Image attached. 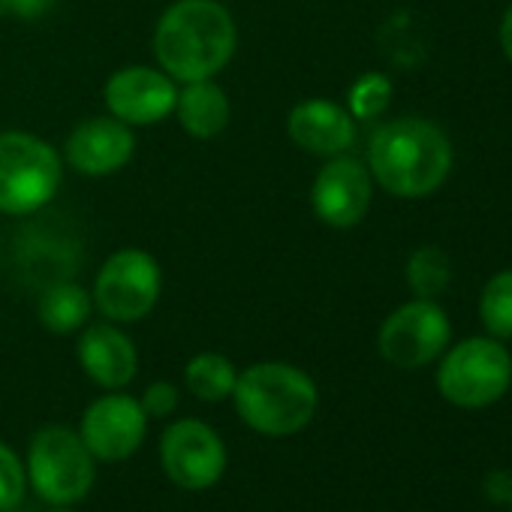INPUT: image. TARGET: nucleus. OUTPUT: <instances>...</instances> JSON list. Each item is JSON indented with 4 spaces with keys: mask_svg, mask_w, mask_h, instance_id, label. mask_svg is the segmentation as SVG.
<instances>
[{
    "mask_svg": "<svg viewBox=\"0 0 512 512\" xmlns=\"http://www.w3.org/2000/svg\"><path fill=\"white\" fill-rule=\"evenodd\" d=\"M449 136L425 118H395L368 142L371 178L398 199H422L443 187L452 172Z\"/></svg>",
    "mask_w": 512,
    "mask_h": 512,
    "instance_id": "nucleus-1",
    "label": "nucleus"
},
{
    "mask_svg": "<svg viewBox=\"0 0 512 512\" xmlns=\"http://www.w3.org/2000/svg\"><path fill=\"white\" fill-rule=\"evenodd\" d=\"M235 43V22L217 0H178L154 28L160 70L184 85L217 76L235 55Z\"/></svg>",
    "mask_w": 512,
    "mask_h": 512,
    "instance_id": "nucleus-2",
    "label": "nucleus"
},
{
    "mask_svg": "<svg viewBox=\"0 0 512 512\" xmlns=\"http://www.w3.org/2000/svg\"><path fill=\"white\" fill-rule=\"evenodd\" d=\"M232 404L238 419L256 434L290 437L314 422L320 392L302 368L287 362H260L238 374Z\"/></svg>",
    "mask_w": 512,
    "mask_h": 512,
    "instance_id": "nucleus-3",
    "label": "nucleus"
},
{
    "mask_svg": "<svg viewBox=\"0 0 512 512\" xmlns=\"http://www.w3.org/2000/svg\"><path fill=\"white\" fill-rule=\"evenodd\" d=\"M94 455L79 431L67 425H46L31 437L28 449V485L52 506H73L94 488Z\"/></svg>",
    "mask_w": 512,
    "mask_h": 512,
    "instance_id": "nucleus-4",
    "label": "nucleus"
},
{
    "mask_svg": "<svg viewBox=\"0 0 512 512\" xmlns=\"http://www.w3.org/2000/svg\"><path fill=\"white\" fill-rule=\"evenodd\" d=\"M61 154L40 136L22 130L0 133V211L34 214L61 187Z\"/></svg>",
    "mask_w": 512,
    "mask_h": 512,
    "instance_id": "nucleus-5",
    "label": "nucleus"
},
{
    "mask_svg": "<svg viewBox=\"0 0 512 512\" xmlns=\"http://www.w3.org/2000/svg\"><path fill=\"white\" fill-rule=\"evenodd\" d=\"M512 383V356L497 338H464L443 350L437 368L440 395L461 410L491 407Z\"/></svg>",
    "mask_w": 512,
    "mask_h": 512,
    "instance_id": "nucleus-6",
    "label": "nucleus"
},
{
    "mask_svg": "<svg viewBox=\"0 0 512 512\" xmlns=\"http://www.w3.org/2000/svg\"><path fill=\"white\" fill-rule=\"evenodd\" d=\"M163 275L151 253L139 247L115 250L94 281V305L112 323L145 320L160 299Z\"/></svg>",
    "mask_w": 512,
    "mask_h": 512,
    "instance_id": "nucleus-7",
    "label": "nucleus"
},
{
    "mask_svg": "<svg viewBox=\"0 0 512 512\" xmlns=\"http://www.w3.org/2000/svg\"><path fill=\"white\" fill-rule=\"evenodd\" d=\"M449 338H452V323L446 311L434 299H413L395 308L383 320L377 347L389 365L401 371H416L431 365L437 356H443Z\"/></svg>",
    "mask_w": 512,
    "mask_h": 512,
    "instance_id": "nucleus-8",
    "label": "nucleus"
},
{
    "mask_svg": "<svg viewBox=\"0 0 512 512\" xmlns=\"http://www.w3.org/2000/svg\"><path fill=\"white\" fill-rule=\"evenodd\" d=\"M163 473L187 491H205L226 470V446L202 419H178L160 437Z\"/></svg>",
    "mask_w": 512,
    "mask_h": 512,
    "instance_id": "nucleus-9",
    "label": "nucleus"
},
{
    "mask_svg": "<svg viewBox=\"0 0 512 512\" xmlns=\"http://www.w3.org/2000/svg\"><path fill=\"white\" fill-rule=\"evenodd\" d=\"M374 199V178L368 166L350 154L329 157L311 184L314 214L332 229H353L365 220Z\"/></svg>",
    "mask_w": 512,
    "mask_h": 512,
    "instance_id": "nucleus-10",
    "label": "nucleus"
},
{
    "mask_svg": "<svg viewBox=\"0 0 512 512\" xmlns=\"http://www.w3.org/2000/svg\"><path fill=\"white\" fill-rule=\"evenodd\" d=\"M145 434H148V413L136 398L121 392H109L97 398L85 410L79 428V437L85 440L88 452L97 461H109V464L136 455L139 446L145 443Z\"/></svg>",
    "mask_w": 512,
    "mask_h": 512,
    "instance_id": "nucleus-11",
    "label": "nucleus"
},
{
    "mask_svg": "<svg viewBox=\"0 0 512 512\" xmlns=\"http://www.w3.org/2000/svg\"><path fill=\"white\" fill-rule=\"evenodd\" d=\"M106 106L112 118L127 127H151L175 112L178 88L163 70L154 67H124L106 82Z\"/></svg>",
    "mask_w": 512,
    "mask_h": 512,
    "instance_id": "nucleus-12",
    "label": "nucleus"
},
{
    "mask_svg": "<svg viewBox=\"0 0 512 512\" xmlns=\"http://www.w3.org/2000/svg\"><path fill=\"white\" fill-rule=\"evenodd\" d=\"M136 139L133 130L118 121V118H88L82 124H76V130L70 133L64 154L67 163L85 175V178H103V175H115L118 169H124L133 157Z\"/></svg>",
    "mask_w": 512,
    "mask_h": 512,
    "instance_id": "nucleus-13",
    "label": "nucleus"
},
{
    "mask_svg": "<svg viewBox=\"0 0 512 512\" xmlns=\"http://www.w3.org/2000/svg\"><path fill=\"white\" fill-rule=\"evenodd\" d=\"M287 133L290 139L317 157H338L347 154L356 142V118L332 103V100H305L299 106H293L290 118H287Z\"/></svg>",
    "mask_w": 512,
    "mask_h": 512,
    "instance_id": "nucleus-14",
    "label": "nucleus"
},
{
    "mask_svg": "<svg viewBox=\"0 0 512 512\" xmlns=\"http://www.w3.org/2000/svg\"><path fill=\"white\" fill-rule=\"evenodd\" d=\"M76 353H79L85 374L97 386L112 389V392L133 383V377L139 371V353H136L133 341L112 323L88 326L79 338Z\"/></svg>",
    "mask_w": 512,
    "mask_h": 512,
    "instance_id": "nucleus-15",
    "label": "nucleus"
},
{
    "mask_svg": "<svg viewBox=\"0 0 512 512\" xmlns=\"http://www.w3.org/2000/svg\"><path fill=\"white\" fill-rule=\"evenodd\" d=\"M175 115L193 139H214L229 124V100L211 79L187 82L184 91H178Z\"/></svg>",
    "mask_w": 512,
    "mask_h": 512,
    "instance_id": "nucleus-16",
    "label": "nucleus"
},
{
    "mask_svg": "<svg viewBox=\"0 0 512 512\" xmlns=\"http://www.w3.org/2000/svg\"><path fill=\"white\" fill-rule=\"evenodd\" d=\"M94 311V299L73 281L52 284L40 296V323L55 335H70L88 323Z\"/></svg>",
    "mask_w": 512,
    "mask_h": 512,
    "instance_id": "nucleus-17",
    "label": "nucleus"
},
{
    "mask_svg": "<svg viewBox=\"0 0 512 512\" xmlns=\"http://www.w3.org/2000/svg\"><path fill=\"white\" fill-rule=\"evenodd\" d=\"M235 380H238L235 365L220 353H199L184 368V386L190 389V395H196L205 404L232 398Z\"/></svg>",
    "mask_w": 512,
    "mask_h": 512,
    "instance_id": "nucleus-18",
    "label": "nucleus"
},
{
    "mask_svg": "<svg viewBox=\"0 0 512 512\" xmlns=\"http://www.w3.org/2000/svg\"><path fill=\"white\" fill-rule=\"evenodd\" d=\"M452 281V263L437 244H422L407 260V284L416 299H437Z\"/></svg>",
    "mask_w": 512,
    "mask_h": 512,
    "instance_id": "nucleus-19",
    "label": "nucleus"
},
{
    "mask_svg": "<svg viewBox=\"0 0 512 512\" xmlns=\"http://www.w3.org/2000/svg\"><path fill=\"white\" fill-rule=\"evenodd\" d=\"M479 320L485 332L497 341L512 338V269L488 278L479 296Z\"/></svg>",
    "mask_w": 512,
    "mask_h": 512,
    "instance_id": "nucleus-20",
    "label": "nucleus"
},
{
    "mask_svg": "<svg viewBox=\"0 0 512 512\" xmlns=\"http://www.w3.org/2000/svg\"><path fill=\"white\" fill-rule=\"evenodd\" d=\"M392 94H395V88H392V79L386 73H365L350 85L347 112L356 121H374L389 109Z\"/></svg>",
    "mask_w": 512,
    "mask_h": 512,
    "instance_id": "nucleus-21",
    "label": "nucleus"
},
{
    "mask_svg": "<svg viewBox=\"0 0 512 512\" xmlns=\"http://www.w3.org/2000/svg\"><path fill=\"white\" fill-rule=\"evenodd\" d=\"M28 491V470L19 452L0 440V512L19 509Z\"/></svg>",
    "mask_w": 512,
    "mask_h": 512,
    "instance_id": "nucleus-22",
    "label": "nucleus"
},
{
    "mask_svg": "<svg viewBox=\"0 0 512 512\" xmlns=\"http://www.w3.org/2000/svg\"><path fill=\"white\" fill-rule=\"evenodd\" d=\"M142 410L151 416V419H166L175 407H178V389L166 380H157L145 389L142 395Z\"/></svg>",
    "mask_w": 512,
    "mask_h": 512,
    "instance_id": "nucleus-23",
    "label": "nucleus"
},
{
    "mask_svg": "<svg viewBox=\"0 0 512 512\" xmlns=\"http://www.w3.org/2000/svg\"><path fill=\"white\" fill-rule=\"evenodd\" d=\"M485 497L491 503H509V497H512V473L509 470H491L485 476Z\"/></svg>",
    "mask_w": 512,
    "mask_h": 512,
    "instance_id": "nucleus-24",
    "label": "nucleus"
},
{
    "mask_svg": "<svg viewBox=\"0 0 512 512\" xmlns=\"http://www.w3.org/2000/svg\"><path fill=\"white\" fill-rule=\"evenodd\" d=\"M52 4H55V0H4L7 16H19V19H37Z\"/></svg>",
    "mask_w": 512,
    "mask_h": 512,
    "instance_id": "nucleus-25",
    "label": "nucleus"
},
{
    "mask_svg": "<svg viewBox=\"0 0 512 512\" xmlns=\"http://www.w3.org/2000/svg\"><path fill=\"white\" fill-rule=\"evenodd\" d=\"M500 49L512 61V7L503 13V22H500Z\"/></svg>",
    "mask_w": 512,
    "mask_h": 512,
    "instance_id": "nucleus-26",
    "label": "nucleus"
},
{
    "mask_svg": "<svg viewBox=\"0 0 512 512\" xmlns=\"http://www.w3.org/2000/svg\"><path fill=\"white\" fill-rule=\"evenodd\" d=\"M52 512H73V509H70V506H55Z\"/></svg>",
    "mask_w": 512,
    "mask_h": 512,
    "instance_id": "nucleus-27",
    "label": "nucleus"
},
{
    "mask_svg": "<svg viewBox=\"0 0 512 512\" xmlns=\"http://www.w3.org/2000/svg\"><path fill=\"white\" fill-rule=\"evenodd\" d=\"M509 512H512V497H509Z\"/></svg>",
    "mask_w": 512,
    "mask_h": 512,
    "instance_id": "nucleus-28",
    "label": "nucleus"
},
{
    "mask_svg": "<svg viewBox=\"0 0 512 512\" xmlns=\"http://www.w3.org/2000/svg\"><path fill=\"white\" fill-rule=\"evenodd\" d=\"M7 512H16V509H7Z\"/></svg>",
    "mask_w": 512,
    "mask_h": 512,
    "instance_id": "nucleus-29",
    "label": "nucleus"
}]
</instances>
